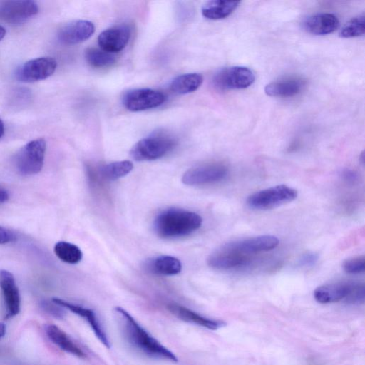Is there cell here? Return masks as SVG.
I'll use <instances>...</instances> for the list:
<instances>
[{"label": "cell", "mask_w": 365, "mask_h": 365, "mask_svg": "<svg viewBox=\"0 0 365 365\" xmlns=\"http://www.w3.org/2000/svg\"><path fill=\"white\" fill-rule=\"evenodd\" d=\"M145 269L151 274L164 276L178 274L182 269L180 261L172 256L160 255L147 259Z\"/></svg>", "instance_id": "cell-20"}, {"label": "cell", "mask_w": 365, "mask_h": 365, "mask_svg": "<svg viewBox=\"0 0 365 365\" xmlns=\"http://www.w3.org/2000/svg\"><path fill=\"white\" fill-rule=\"evenodd\" d=\"M57 63L51 57H41L29 60L20 66L16 71V78L21 82L32 83L46 79L56 71Z\"/></svg>", "instance_id": "cell-8"}, {"label": "cell", "mask_w": 365, "mask_h": 365, "mask_svg": "<svg viewBox=\"0 0 365 365\" xmlns=\"http://www.w3.org/2000/svg\"><path fill=\"white\" fill-rule=\"evenodd\" d=\"M251 260L250 256L221 247L207 258V264L217 270H230L246 266Z\"/></svg>", "instance_id": "cell-14"}, {"label": "cell", "mask_w": 365, "mask_h": 365, "mask_svg": "<svg viewBox=\"0 0 365 365\" xmlns=\"http://www.w3.org/2000/svg\"><path fill=\"white\" fill-rule=\"evenodd\" d=\"M0 289L6 307V317L16 316L21 307L20 294L13 274L5 269L0 270Z\"/></svg>", "instance_id": "cell-13"}, {"label": "cell", "mask_w": 365, "mask_h": 365, "mask_svg": "<svg viewBox=\"0 0 365 365\" xmlns=\"http://www.w3.org/2000/svg\"><path fill=\"white\" fill-rule=\"evenodd\" d=\"M365 287L364 283H353L351 292L345 302L351 304H359L364 302Z\"/></svg>", "instance_id": "cell-30"}, {"label": "cell", "mask_w": 365, "mask_h": 365, "mask_svg": "<svg viewBox=\"0 0 365 365\" xmlns=\"http://www.w3.org/2000/svg\"><path fill=\"white\" fill-rule=\"evenodd\" d=\"M279 240L274 235H264L228 242L223 246L235 252L250 256L274 249Z\"/></svg>", "instance_id": "cell-11"}, {"label": "cell", "mask_w": 365, "mask_h": 365, "mask_svg": "<svg viewBox=\"0 0 365 365\" xmlns=\"http://www.w3.org/2000/svg\"><path fill=\"white\" fill-rule=\"evenodd\" d=\"M297 195L295 189L279 185L250 195L247 199V205L252 210H266L292 202Z\"/></svg>", "instance_id": "cell-3"}, {"label": "cell", "mask_w": 365, "mask_h": 365, "mask_svg": "<svg viewBox=\"0 0 365 365\" xmlns=\"http://www.w3.org/2000/svg\"><path fill=\"white\" fill-rule=\"evenodd\" d=\"M16 235L11 230L0 226V245L14 241Z\"/></svg>", "instance_id": "cell-33"}, {"label": "cell", "mask_w": 365, "mask_h": 365, "mask_svg": "<svg viewBox=\"0 0 365 365\" xmlns=\"http://www.w3.org/2000/svg\"><path fill=\"white\" fill-rule=\"evenodd\" d=\"M354 282H334L318 287L314 297L321 304L334 303L347 299Z\"/></svg>", "instance_id": "cell-18"}, {"label": "cell", "mask_w": 365, "mask_h": 365, "mask_svg": "<svg viewBox=\"0 0 365 365\" xmlns=\"http://www.w3.org/2000/svg\"><path fill=\"white\" fill-rule=\"evenodd\" d=\"M54 252L61 261L71 264L78 263L83 257V253L78 246L65 241L56 243Z\"/></svg>", "instance_id": "cell-26"}, {"label": "cell", "mask_w": 365, "mask_h": 365, "mask_svg": "<svg viewBox=\"0 0 365 365\" xmlns=\"http://www.w3.org/2000/svg\"><path fill=\"white\" fill-rule=\"evenodd\" d=\"M365 32L364 14L351 19L340 31L341 38H353L362 36Z\"/></svg>", "instance_id": "cell-28"}, {"label": "cell", "mask_w": 365, "mask_h": 365, "mask_svg": "<svg viewBox=\"0 0 365 365\" xmlns=\"http://www.w3.org/2000/svg\"><path fill=\"white\" fill-rule=\"evenodd\" d=\"M228 169L220 163L204 164L187 170L182 181L187 185H204L221 181L226 178Z\"/></svg>", "instance_id": "cell-7"}, {"label": "cell", "mask_w": 365, "mask_h": 365, "mask_svg": "<svg viewBox=\"0 0 365 365\" xmlns=\"http://www.w3.org/2000/svg\"><path fill=\"white\" fill-rule=\"evenodd\" d=\"M310 365H315V364H310Z\"/></svg>", "instance_id": "cell-39"}, {"label": "cell", "mask_w": 365, "mask_h": 365, "mask_svg": "<svg viewBox=\"0 0 365 365\" xmlns=\"http://www.w3.org/2000/svg\"><path fill=\"white\" fill-rule=\"evenodd\" d=\"M46 334L50 340L64 351L78 358L86 357L84 352L72 341L67 334L54 324L46 327Z\"/></svg>", "instance_id": "cell-22"}, {"label": "cell", "mask_w": 365, "mask_h": 365, "mask_svg": "<svg viewBox=\"0 0 365 365\" xmlns=\"http://www.w3.org/2000/svg\"><path fill=\"white\" fill-rule=\"evenodd\" d=\"M95 31L94 24L87 20H76L63 25L58 32V40L66 45L81 43Z\"/></svg>", "instance_id": "cell-12"}, {"label": "cell", "mask_w": 365, "mask_h": 365, "mask_svg": "<svg viewBox=\"0 0 365 365\" xmlns=\"http://www.w3.org/2000/svg\"><path fill=\"white\" fill-rule=\"evenodd\" d=\"M6 29L4 26L0 25V41H1L6 35Z\"/></svg>", "instance_id": "cell-37"}, {"label": "cell", "mask_w": 365, "mask_h": 365, "mask_svg": "<svg viewBox=\"0 0 365 365\" xmlns=\"http://www.w3.org/2000/svg\"><path fill=\"white\" fill-rule=\"evenodd\" d=\"M253 72L247 67L232 66L217 71L213 77L215 87L221 90L243 89L255 81Z\"/></svg>", "instance_id": "cell-6"}, {"label": "cell", "mask_w": 365, "mask_h": 365, "mask_svg": "<svg viewBox=\"0 0 365 365\" xmlns=\"http://www.w3.org/2000/svg\"><path fill=\"white\" fill-rule=\"evenodd\" d=\"M339 26L336 16L331 13H319L306 18L302 27L314 35H325L334 32Z\"/></svg>", "instance_id": "cell-17"}, {"label": "cell", "mask_w": 365, "mask_h": 365, "mask_svg": "<svg viewBox=\"0 0 365 365\" xmlns=\"http://www.w3.org/2000/svg\"><path fill=\"white\" fill-rule=\"evenodd\" d=\"M133 168L132 162L120 160L103 165L98 168V176L106 181L118 180L128 175Z\"/></svg>", "instance_id": "cell-25"}, {"label": "cell", "mask_w": 365, "mask_h": 365, "mask_svg": "<svg viewBox=\"0 0 365 365\" xmlns=\"http://www.w3.org/2000/svg\"><path fill=\"white\" fill-rule=\"evenodd\" d=\"M123 336L128 344L140 353L153 359L176 362V356L143 329L125 309H114Z\"/></svg>", "instance_id": "cell-1"}, {"label": "cell", "mask_w": 365, "mask_h": 365, "mask_svg": "<svg viewBox=\"0 0 365 365\" xmlns=\"http://www.w3.org/2000/svg\"><path fill=\"white\" fill-rule=\"evenodd\" d=\"M319 256L317 253L313 252H308L304 253L299 259L298 264L302 267H309L314 266Z\"/></svg>", "instance_id": "cell-32"}, {"label": "cell", "mask_w": 365, "mask_h": 365, "mask_svg": "<svg viewBox=\"0 0 365 365\" xmlns=\"http://www.w3.org/2000/svg\"><path fill=\"white\" fill-rule=\"evenodd\" d=\"M38 11L36 1L30 0L8 1L0 4V20L9 24L25 22Z\"/></svg>", "instance_id": "cell-10"}, {"label": "cell", "mask_w": 365, "mask_h": 365, "mask_svg": "<svg viewBox=\"0 0 365 365\" xmlns=\"http://www.w3.org/2000/svg\"><path fill=\"white\" fill-rule=\"evenodd\" d=\"M46 143L37 138L26 143L17 153L14 163L19 173L31 175L39 173L44 163Z\"/></svg>", "instance_id": "cell-4"}, {"label": "cell", "mask_w": 365, "mask_h": 365, "mask_svg": "<svg viewBox=\"0 0 365 365\" xmlns=\"http://www.w3.org/2000/svg\"><path fill=\"white\" fill-rule=\"evenodd\" d=\"M56 304L61 307L70 310L74 314L80 316L85 319L88 324H89L91 328L93 331L95 335L98 339L107 348H110V342L108 339L107 335L101 326L98 317L95 312L88 308L83 307L80 305H77L66 301L64 299L54 297L51 299Z\"/></svg>", "instance_id": "cell-16"}, {"label": "cell", "mask_w": 365, "mask_h": 365, "mask_svg": "<svg viewBox=\"0 0 365 365\" xmlns=\"http://www.w3.org/2000/svg\"><path fill=\"white\" fill-rule=\"evenodd\" d=\"M364 256H358L347 259L343 263L344 270L350 274H359L364 272Z\"/></svg>", "instance_id": "cell-29"}, {"label": "cell", "mask_w": 365, "mask_h": 365, "mask_svg": "<svg viewBox=\"0 0 365 365\" xmlns=\"http://www.w3.org/2000/svg\"><path fill=\"white\" fill-rule=\"evenodd\" d=\"M202 222V217L196 212L170 208L156 216L153 228L160 237L175 238L194 232L201 227Z\"/></svg>", "instance_id": "cell-2"}, {"label": "cell", "mask_w": 365, "mask_h": 365, "mask_svg": "<svg viewBox=\"0 0 365 365\" xmlns=\"http://www.w3.org/2000/svg\"><path fill=\"white\" fill-rule=\"evenodd\" d=\"M203 77L197 73H189L175 77L170 84V90L176 94L194 92L201 86Z\"/></svg>", "instance_id": "cell-24"}, {"label": "cell", "mask_w": 365, "mask_h": 365, "mask_svg": "<svg viewBox=\"0 0 365 365\" xmlns=\"http://www.w3.org/2000/svg\"><path fill=\"white\" fill-rule=\"evenodd\" d=\"M304 86V81L298 78H287L268 83L264 91L272 97H291L300 93Z\"/></svg>", "instance_id": "cell-21"}, {"label": "cell", "mask_w": 365, "mask_h": 365, "mask_svg": "<svg viewBox=\"0 0 365 365\" xmlns=\"http://www.w3.org/2000/svg\"><path fill=\"white\" fill-rule=\"evenodd\" d=\"M9 199V191L6 188L0 185V205L7 202Z\"/></svg>", "instance_id": "cell-34"}, {"label": "cell", "mask_w": 365, "mask_h": 365, "mask_svg": "<svg viewBox=\"0 0 365 365\" xmlns=\"http://www.w3.org/2000/svg\"><path fill=\"white\" fill-rule=\"evenodd\" d=\"M168 309L178 318L185 322L192 323L209 329L216 330L225 325V323L223 321L205 317L194 311L179 304H170L168 305Z\"/></svg>", "instance_id": "cell-19"}, {"label": "cell", "mask_w": 365, "mask_h": 365, "mask_svg": "<svg viewBox=\"0 0 365 365\" xmlns=\"http://www.w3.org/2000/svg\"><path fill=\"white\" fill-rule=\"evenodd\" d=\"M6 327L4 323H0V338L4 336L6 334Z\"/></svg>", "instance_id": "cell-36"}, {"label": "cell", "mask_w": 365, "mask_h": 365, "mask_svg": "<svg viewBox=\"0 0 365 365\" xmlns=\"http://www.w3.org/2000/svg\"><path fill=\"white\" fill-rule=\"evenodd\" d=\"M85 58L94 68H101L110 66L115 61L113 53L96 48H88L85 51Z\"/></svg>", "instance_id": "cell-27"}, {"label": "cell", "mask_w": 365, "mask_h": 365, "mask_svg": "<svg viewBox=\"0 0 365 365\" xmlns=\"http://www.w3.org/2000/svg\"><path fill=\"white\" fill-rule=\"evenodd\" d=\"M4 133V125L2 120L0 119V138L3 136Z\"/></svg>", "instance_id": "cell-38"}, {"label": "cell", "mask_w": 365, "mask_h": 365, "mask_svg": "<svg viewBox=\"0 0 365 365\" xmlns=\"http://www.w3.org/2000/svg\"><path fill=\"white\" fill-rule=\"evenodd\" d=\"M175 144L173 139L168 136L145 138L134 145L130 150V155L137 161L157 160L172 150Z\"/></svg>", "instance_id": "cell-5"}, {"label": "cell", "mask_w": 365, "mask_h": 365, "mask_svg": "<svg viewBox=\"0 0 365 365\" xmlns=\"http://www.w3.org/2000/svg\"><path fill=\"white\" fill-rule=\"evenodd\" d=\"M344 177L346 180L353 182L356 178V174L351 170H346L344 173Z\"/></svg>", "instance_id": "cell-35"}, {"label": "cell", "mask_w": 365, "mask_h": 365, "mask_svg": "<svg viewBox=\"0 0 365 365\" xmlns=\"http://www.w3.org/2000/svg\"><path fill=\"white\" fill-rule=\"evenodd\" d=\"M130 30L125 25L108 29L98 36V43L101 49L110 53L122 51L128 43Z\"/></svg>", "instance_id": "cell-15"}, {"label": "cell", "mask_w": 365, "mask_h": 365, "mask_svg": "<svg viewBox=\"0 0 365 365\" xmlns=\"http://www.w3.org/2000/svg\"><path fill=\"white\" fill-rule=\"evenodd\" d=\"M43 309L58 319H63L65 316V311L63 307L56 304L55 302L49 301H43L41 304Z\"/></svg>", "instance_id": "cell-31"}, {"label": "cell", "mask_w": 365, "mask_h": 365, "mask_svg": "<svg viewBox=\"0 0 365 365\" xmlns=\"http://www.w3.org/2000/svg\"><path fill=\"white\" fill-rule=\"evenodd\" d=\"M165 96L160 91L139 88L127 91L123 97L124 106L130 111H142L161 106Z\"/></svg>", "instance_id": "cell-9"}, {"label": "cell", "mask_w": 365, "mask_h": 365, "mask_svg": "<svg viewBox=\"0 0 365 365\" xmlns=\"http://www.w3.org/2000/svg\"><path fill=\"white\" fill-rule=\"evenodd\" d=\"M240 1L214 0L207 2L202 8L204 17L218 20L230 16L238 6Z\"/></svg>", "instance_id": "cell-23"}]
</instances>
